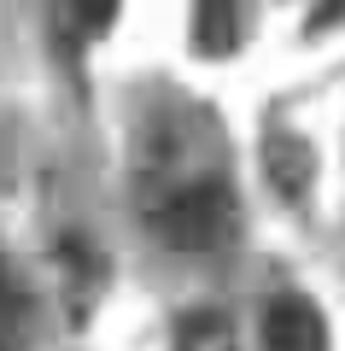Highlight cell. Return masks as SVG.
Returning <instances> with one entry per match:
<instances>
[{"mask_svg": "<svg viewBox=\"0 0 345 351\" xmlns=\"http://www.w3.org/2000/svg\"><path fill=\"white\" fill-rule=\"evenodd\" d=\"M141 217L152 223V234L176 252H217L235 240L240 205L228 193V182L193 170H164L141 182Z\"/></svg>", "mask_w": 345, "mask_h": 351, "instance_id": "obj_1", "label": "cell"}, {"mask_svg": "<svg viewBox=\"0 0 345 351\" xmlns=\"http://www.w3.org/2000/svg\"><path fill=\"white\" fill-rule=\"evenodd\" d=\"M263 346L270 351H328V328H322V311L305 299V293H281L263 311Z\"/></svg>", "mask_w": 345, "mask_h": 351, "instance_id": "obj_2", "label": "cell"}, {"mask_svg": "<svg viewBox=\"0 0 345 351\" xmlns=\"http://www.w3.org/2000/svg\"><path fill=\"white\" fill-rule=\"evenodd\" d=\"M176 351H235V322L222 311H187L176 328Z\"/></svg>", "mask_w": 345, "mask_h": 351, "instance_id": "obj_3", "label": "cell"}, {"mask_svg": "<svg viewBox=\"0 0 345 351\" xmlns=\"http://www.w3.org/2000/svg\"><path fill=\"white\" fill-rule=\"evenodd\" d=\"M270 176L281 182V193H298V188H305L310 158H305V147H298L293 135H275V141H270Z\"/></svg>", "mask_w": 345, "mask_h": 351, "instance_id": "obj_4", "label": "cell"}]
</instances>
